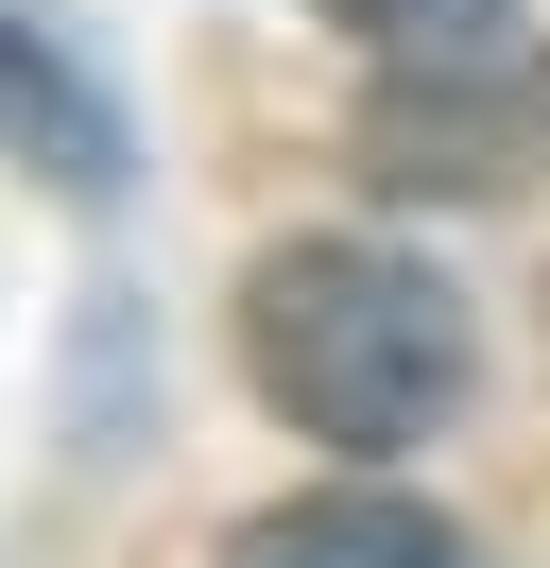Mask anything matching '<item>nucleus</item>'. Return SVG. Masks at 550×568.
<instances>
[{"instance_id": "obj_4", "label": "nucleus", "mask_w": 550, "mask_h": 568, "mask_svg": "<svg viewBox=\"0 0 550 568\" xmlns=\"http://www.w3.org/2000/svg\"><path fill=\"white\" fill-rule=\"evenodd\" d=\"M0 155H18V173H52V190H86V207L121 190V104H103V87L34 36V18H0Z\"/></svg>"}, {"instance_id": "obj_2", "label": "nucleus", "mask_w": 550, "mask_h": 568, "mask_svg": "<svg viewBox=\"0 0 550 568\" xmlns=\"http://www.w3.org/2000/svg\"><path fill=\"white\" fill-rule=\"evenodd\" d=\"M361 173L378 190H533L550 173V52L533 36H430V52H378V104H361Z\"/></svg>"}, {"instance_id": "obj_3", "label": "nucleus", "mask_w": 550, "mask_h": 568, "mask_svg": "<svg viewBox=\"0 0 550 568\" xmlns=\"http://www.w3.org/2000/svg\"><path fill=\"white\" fill-rule=\"evenodd\" d=\"M224 568H481V551L430 517V499H396V483H327V499L241 517V534H224Z\"/></svg>"}, {"instance_id": "obj_5", "label": "nucleus", "mask_w": 550, "mask_h": 568, "mask_svg": "<svg viewBox=\"0 0 550 568\" xmlns=\"http://www.w3.org/2000/svg\"><path fill=\"white\" fill-rule=\"evenodd\" d=\"M344 36H378V52H430V36H481L499 0H327Z\"/></svg>"}, {"instance_id": "obj_1", "label": "nucleus", "mask_w": 550, "mask_h": 568, "mask_svg": "<svg viewBox=\"0 0 550 568\" xmlns=\"http://www.w3.org/2000/svg\"><path fill=\"white\" fill-rule=\"evenodd\" d=\"M241 379H258L309 448L396 465V448H430V430L465 414L481 327H465V293H447L430 258H396V242H275L258 276H241Z\"/></svg>"}]
</instances>
